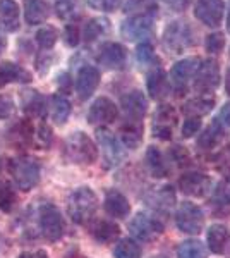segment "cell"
<instances>
[{"mask_svg": "<svg viewBox=\"0 0 230 258\" xmlns=\"http://www.w3.org/2000/svg\"><path fill=\"white\" fill-rule=\"evenodd\" d=\"M153 18H155V9H149L143 12V14L132 16L131 19H127L120 28L124 38L127 40H137V38H146L151 31L153 26Z\"/></svg>", "mask_w": 230, "mask_h": 258, "instance_id": "cell-11", "label": "cell"}, {"mask_svg": "<svg viewBox=\"0 0 230 258\" xmlns=\"http://www.w3.org/2000/svg\"><path fill=\"white\" fill-rule=\"evenodd\" d=\"M91 234L98 241L100 244H108L115 241L120 234V229L112 220H98L93 227H91Z\"/></svg>", "mask_w": 230, "mask_h": 258, "instance_id": "cell-30", "label": "cell"}, {"mask_svg": "<svg viewBox=\"0 0 230 258\" xmlns=\"http://www.w3.org/2000/svg\"><path fill=\"white\" fill-rule=\"evenodd\" d=\"M33 138L36 140V147L47 150V148H50V145H52V140H53L52 129H50L45 122H41L40 127H38V131H36V135L33 136Z\"/></svg>", "mask_w": 230, "mask_h": 258, "instance_id": "cell-40", "label": "cell"}, {"mask_svg": "<svg viewBox=\"0 0 230 258\" xmlns=\"http://www.w3.org/2000/svg\"><path fill=\"white\" fill-rule=\"evenodd\" d=\"M227 30L230 33V7H228V14H227Z\"/></svg>", "mask_w": 230, "mask_h": 258, "instance_id": "cell-55", "label": "cell"}, {"mask_svg": "<svg viewBox=\"0 0 230 258\" xmlns=\"http://www.w3.org/2000/svg\"><path fill=\"white\" fill-rule=\"evenodd\" d=\"M14 114V102L9 97L0 95V119H7Z\"/></svg>", "mask_w": 230, "mask_h": 258, "instance_id": "cell-45", "label": "cell"}, {"mask_svg": "<svg viewBox=\"0 0 230 258\" xmlns=\"http://www.w3.org/2000/svg\"><path fill=\"white\" fill-rule=\"evenodd\" d=\"M146 88H148L149 97L155 100H160L163 97H167V93L170 91V81H169V78H167L165 71L162 68H155L151 73L148 74Z\"/></svg>", "mask_w": 230, "mask_h": 258, "instance_id": "cell-25", "label": "cell"}, {"mask_svg": "<svg viewBox=\"0 0 230 258\" xmlns=\"http://www.w3.org/2000/svg\"><path fill=\"white\" fill-rule=\"evenodd\" d=\"M174 202H175V195L170 186H163L155 193V198H153V203H155V209L158 210H169L174 207Z\"/></svg>", "mask_w": 230, "mask_h": 258, "instance_id": "cell-36", "label": "cell"}, {"mask_svg": "<svg viewBox=\"0 0 230 258\" xmlns=\"http://www.w3.org/2000/svg\"><path fill=\"white\" fill-rule=\"evenodd\" d=\"M177 124V112L172 105H162L155 112L153 117V135L160 140L172 138L174 127Z\"/></svg>", "mask_w": 230, "mask_h": 258, "instance_id": "cell-14", "label": "cell"}, {"mask_svg": "<svg viewBox=\"0 0 230 258\" xmlns=\"http://www.w3.org/2000/svg\"><path fill=\"white\" fill-rule=\"evenodd\" d=\"M120 138H122V143L127 148H137L141 145V141H143V124L134 122V120H127L120 127Z\"/></svg>", "mask_w": 230, "mask_h": 258, "instance_id": "cell-31", "label": "cell"}, {"mask_svg": "<svg viewBox=\"0 0 230 258\" xmlns=\"http://www.w3.org/2000/svg\"><path fill=\"white\" fill-rule=\"evenodd\" d=\"M96 59L107 69H122L125 66V60H127V50H125L124 45L110 41V43H105L100 48Z\"/></svg>", "mask_w": 230, "mask_h": 258, "instance_id": "cell-19", "label": "cell"}, {"mask_svg": "<svg viewBox=\"0 0 230 258\" xmlns=\"http://www.w3.org/2000/svg\"><path fill=\"white\" fill-rule=\"evenodd\" d=\"M19 4L16 0H0V30L14 33L19 30Z\"/></svg>", "mask_w": 230, "mask_h": 258, "instance_id": "cell-21", "label": "cell"}, {"mask_svg": "<svg viewBox=\"0 0 230 258\" xmlns=\"http://www.w3.org/2000/svg\"><path fill=\"white\" fill-rule=\"evenodd\" d=\"M230 133V103H225L215 115L213 122L201 133L198 138V147L201 150H211L218 147Z\"/></svg>", "mask_w": 230, "mask_h": 258, "instance_id": "cell-4", "label": "cell"}, {"mask_svg": "<svg viewBox=\"0 0 230 258\" xmlns=\"http://www.w3.org/2000/svg\"><path fill=\"white\" fill-rule=\"evenodd\" d=\"M31 78V73L16 62L6 60L0 64V88L11 85V83H29Z\"/></svg>", "mask_w": 230, "mask_h": 258, "instance_id": "cell-22", "label": "cell"}, {"mask_svg": "<svg viewBox=\"0 0 230 258\" xmlns=\"http://www.w3.org/2000/svg\"><path fill=\"white\" fill-rule=\"evenodd\" d=\"M225 91H227V95L230 97V69L225 74Z\"/></svg>", "mask_w": 230, "mask_h": 258, "instance_id": "cell-52", "label": "cell"}, {"mask_svg": "<svg viewBox=\"0 0 230 258\" xmlns=\"http://www.w3.org/2000/svg\"><path fill=\"white\" fill-rule=\"evenodd\" d=\"M96 209H98V198H96V193L91 188L83 186V188H78L70 193L67 212L74 224H79V226L88 224L96 214Z\"/></svg>", "mask_w": 230, "mask_h": 258, "instance_id": "cell-2", "label": "cell"}, {"mask_svg": "<svg viewBox=\"0 0 230 258\" xmlns=\"http://www.w3.org/2000/svg\"><path fill=\"white\" fill-rule=\"evenodd\" d=\"M120 103H122V109L127 115V120H134V122H141V119L144 117L146 110H148V100L143 95V91L139 90L125 93Z\"/></svg>", "mask_w": 230, "mask_h": 258, "instance_id": "cell-18", "label": "cell"}, {"mask_svg": "<svg viewBox=\"0 0 230 258\" xmlns=\"http://www.w3.org/2000/svg\"><path fill=\"white\" fill-rule=\"evenodd\" d=\"M119 117V109L110 98L100 97L93 102L88 112V122L98 126V124H112Z\"/></svg>", "mask_w": 230, "mask_h": 258, "instance_id": "cell-13", "label": "cell"}, {"mask_svg": "<svg viewBox=\"0 0 230 258\" xmlns=\"http://www.w3.org/2000/svg\"><path fill=\"white\" fill-rule=\"evenodd\" d=\"M136 57H137V60H139L141 64H149V62L155 59V52H153L151 43H148V41H143L141 45H137Z\"/></svg>", "mask_w": 230, "mask_h": 258, "instance_id": "cell-42", "label": "cell"}, {"mask_svg": "<svg viewBox=\"0 0 230 258\" xmlns=\"http://www.w3.org/2000/svg\"><path fill=\"white\" fill-rule=\"evenodd\" d=\"M108 28V21L103 18H95L90 19L85 26V40L86 41H95L96 38L103 35Z\"/></svg>", "mask_w": 230, "mask_h": 258, "instance_id": "cell-35", "label": "cell"}, {"mask_svg": "<svg viewBox=\"0 0 230 258\" xmlns=\"http://www.w3.org/2000/svg\"><path fill=\"white\" fill-rule=\"evenodd\" d=\"M204 47H206V52H210V53H220L221 50H223V47H225L223 35H221V33H213V35H208Z\"/></svg>", "mask_w": 230, "mask_h": 258, "instance_id": "cell-41", "label": "cell"}, {"mask_svg": "<svg viewBox=\"0 0 230 258\" xmlns=\"http://www.w3.org/2000/svg\"><path fill=\"white\" fill-rule=\"evenodd\" d=\"M198 66H199V60L194 59V57L179 60L172 68V73H170V83H172L174 88L177 91L186 90L187 83H189L191 78L194 76Z\"/></svg>", "mask_w": 230, "mask_h": 258, "instance_id": "cell-20", "label": "cell"}, {"mask_svg": "<svg viewBox=\"0 0 230 258\" xmlns=\"http://www.w3.org/2000/svg\"><path fill=\"white\" fill-rule=\"evenodd\" d=\"M96 140H98V145L103 152V165H105V169H112L115 165H119L124 157V152L115 136L107 129H98L96 131Z\"/></svg>", "mask_w": 230, "mask_h": 258, "instance_id": "cell-10", "label": "cell"}, {"mask_svg": "<svg viewBox=\"0 0 230 258\" xmlns=\"http://www.w3.org/2000/svg\"><path fill=\"white\" fill-rule=\"evenodd\" d=\"M225 14L223 0H196L194 16L204 26L216 28L221 23Z\"/></svg>", "mask_w": 230, "mask_h": 258, "instance_id": "cell-12", "label": "cell"}, {"mask_svg": "<svg viewBox=\"0 0 230 258\" xmlns=\"http://www.w3.org/2000/svg\"><path fill=\"white\" fill-rule=\"evenodd\" d=\"M9 172L21 191H31L40 181V165L29 157H16L9 160Z\"/></svg>", "mask_w": 230, "mask_h": 258, "instance_id": "cell-3", "label": "cell"}, {"mask_svg": "<svg viewBox=\"0 0 230 258\" xmlns=\"http://www.w3.org/2000/svg\"><path fill=\"white\" fill-rule=\"evenodd\" d=\"M64 38H65V43L69 47H78L79 43V38H81V33H79V26L76 23H69L64 30Z\"/></svg>", "mask_w": 230, "mask_h": 258, "instance_id": "cell-44", "label": "cell"}, {"mask_svg": "<svg viewBox=\"0 0 230 258\" xmlns=\"http://www.w3.org/2000/svg\"><path fill=\"white\" fill-rule=\"evenodd\" d=\"M100 85V71L95 66H83L76 78V93L81 100H88Z\"/></svg>", "mask_w": 230, "mask_h": 258, "instance_id": "cell-16", "label": "cell"}, {"mask_svg": "<svg viewBox=\"0 0 230 258\" xmlns=\"http://www.w3.org/2000/svg\"><path fill=\"white\" fill-rule=\"evenodd\" d=\"M6 47H7V40H6V36H4L2 33H0V53H2L4 50H6Z\"/></svg>", "mask_w": 230, "mask_h": 258, "instance_id": "cell-53", "label": "cell"}, {"mask_svg": "<svg viewBox=\"0 0 230 258\" xmlns=\"http://www.w3.org/2000/svg\"><path fill=\"white\" fill-rule=\"evenodd\" d=\"M179 188L184 195L201 198L211 189V179L203 172H186L179 179Z\"/></svg>", "mask_w": 230, "mask_h": 258, "instance_id": "cell-15", "label": "cell"}, {"mask_svg": "<svg viewBox=\"0 0 230 258\" xmlns=\"http://www.w3.org/2000/svg\"><path fill=\"white\" fill-rule=\"evenodd\" d=\"M21 103H23V110L29 115H36L41 119L47 115V100L36 90L21 91Z\"/></svg>", "mask_w": 230, "mask_h": 258, "instance_id": "cell-24", "label": "cell"}, {"mask_svg": "<svg viewBox=\"0 0 230 258\" xmlns=\"http://www.w3.org/2000/svg\"><path fill=\"white\" fill-rule=\"evenodd\" d=\"M213 105H215V98H213V97H204V95H201V97H198V98L187 100V102L182 105V114L187 115V117L201 119L203 115L210 114L211 109H213Z\"/></svg>", "mask_w": 230, "mask_h": 258, "instance_id": "cell-29", "label": "cell"}, {"mask_svg": "<svg viewBox=\"0 0 230 258\" xmlns=\"http://www.w3.org/2000/svg\"><path fill=\"white\" fill-rule=\"evenodd\" d=\"M55 9H57L58 18L65 19L74 14V4H72V0H60V2L57 4Z\"/></svg>", "mask_w": 230, "mask_h": 258, "instance_id": "cell-46", "label": "cell"}, {"mask_svg": "<svg viewBox=\"0 0 230 258\" xmlns=\"http://www.w3.org/2000/svg\"><path fill=\"white\" fill-rule=\"evenodd\" d=\"M199 129H201V119L187 117L184 120V126H182V136L184 138H192L194 135H198Z\"/></svg>", "mask_w": 230, "mask_h": 258, "instance_id": "cell-43", "label": "cell"}, {"mask_svg": "<svg viewBox=\"0 0 230 258\" xmlns=\"http://www.w3.org/2000/svg\"><path fill=\"white\" fill-rule=\"evenodd\" d=\"M67 258H90V256L83 255V253H79V251H72V253H69Z\"/></svg>", "mask_w": 230, "mask_h": 258, "instance_id": "cell-54", "label": "cell"}, {"mask_svg": "<svg viewBox=\"0 0 230 258\" xmlns=\"http://www.w3.org/2000/svg\"><path fill=\"white\" fill-rule=\"evenodd\" d=\"M18 258H48V253L45 249H38V251H24L21 253Z\"/></svg>", "mask_w": 230, "mask_h": 258, "instance_id": "cell-51", "label": "cell"}, {"mask_svg": "<svg viewBox=\"0 0 230 258\" xmlns=\"http://www.w3.org/2000/svg\"><path fill=\"white\" fill-rule=\"evenodd\" d=\"M16 205V193L9 182H0V210L9 212Z\"/></svg>", "mask_w": 230, "mask_h": 258, "instance_id": "cell-37", "label": "cell"}, {"mask_svg": "<svg viewBox=\"0 0 230 258\" xmlns=\"http://www.w3.org/2000/svg\"><path fill=\"white\" fill-rule=\"evenodd\" d=\"M38 224L41 229V234L48 241H58L64 236L65 224L64 217L58 212V209L52 203H43L38 212Z\"/></svg>", "mask_w": 230, "mask_h": 258, "instance_id": "cell-5", "label": "cell"}, {"mask_svg": "<svg viewBox=\"0 0 230 258\" xmlns=\"http://www.w3.org/2000/svg\"><path fill=\"white\" fill-rule=\"evenodd\" d=\"M115 258H141V246L134 239H120L114 249Z\"/></svg>", "mask_w": 230, "mask_h": 258, "instance_id": "cell-34", "label": "cell"}, {"mask_svg": "<svg viewBox=\"0 0 230 258\" xmlns=\"http://www.w3.org/2000/svg\"><path fill=\"white\" fill-rule=\"evenodd\" d=\"M151 258H167L165 255H155V256H151Z\"/></svg>", "mask_w": 230, "mask_h": 258, "instance_id": "cell-56", "label": "cell"}, {"mask_svg": "<svg viewBox=\"0 0 230 258\" xmlns=\"http://www.w3.org/2000/svg\"><path fill=\"white\" fill-rule=\"evenodd\" d=\"M177 258H206V248L198 239L182 241L177 246Z\"/></svg>", "mask_w": 230, "mask_h": 258, "instance_id": "cell-33", "label": "cell"}, {"mask_svg": "<svg viewBox=\"0 0 230 258\" xmlns=\"http://www.w3.org/2000/svg\"><path fill=\"white\" fill-rule=\"evenodd\" d=\"M148 4V0H127L124 6V12L131 11H143V7Z\"/></svg>", "mask_w": 230, "mask_h": 258, "instance_id": "cell-50", "label": "cell"}, {"mask_svg": "<svg viewBox=\"0 0 230 258\" xmlns=\"http://www.w3.org/2000/svg\"><path fill=\"white\" fill-rule=\"evenodd\" d=\"M208 248L220 256H230V229L223 224H213L206 234Z\"/></svg>", "mask_w": 230, "mask_h": 258, "instance_id": "cell-17", "label": "cell"}, {"mask_svg": "<svg viewBox=\"0 0 230 258\" xmlns=\"http://www.w3.org/2000/svg\"><path fill=\"white\" fill-rule=\"evenodd\" d=\"M117 2L119 0H88V4H90L93 9H98V11H105V12H110L115 9Z\"/></svg>", "mask_w": 230, "mask_h": 258, "instance_id": "cell-47", "label": "cell"}, {"mask_svg": "<svg viewBox=\"0 0 230 258\" xmlns=\"http://www.w3.org/2000/svg\"><path fill=\"white\" fill-rule=\"evenodd\" d=\"M57 40H58L57 31L53 30V28H50V26H43L41 30L36 31V43H38L40 47L45 48V50L52 48L53 45L57 43Z\"/></svg>", "mask_w": 230, "mask_h": 258, "instance_id": "cell-38", "label": "cell"}, {"mask_svg": "<svg viewBox=\"0 0 230 258\" xmlns=\"http://www.w3.org/2000/svg\"><path fill=\"white\" fill-rule=\"evenodd\" d=\"M50 16V6L47 0H24V19L29 26H38Z\"/></svg>", "mask_w": 230, "mask_h": 258, "instance_id": "cell-27", "label": "cell"}, {"mask_svg": "<svg viewBox=\"0 0 230 258\" xmlns=\"http://www.w3.org/2000/svg\"><path fill=\"white\" fill-rule=\"evenodd\" d=\"M33 136H35V131H33V124L29 122L28 119H23L19 122H16L14 126L9 129V135H7V140L12 147L18 148H26L31 145Z\"/></svg>", "mask_w": 230, "mask_h": 258, "instance_id": "cell-26", "label": "cell"}, {"mask_svg": "<svg viewBox=\"0 0 230 258\" xmlns=\"http://www.w3.org/2000/svg\"><path fill=\"white\" fill-rule=\"evenodd\" d=\"M194 88L199 93H211L220 83V68L215 60L199 62L194 73Z\"/></svg>", "mask_w": 230, "mask_h": 258, "instance_id": "cell-9", "label": "cell"}, {"mask_svg": "<svg viewBox=\"0 0 230 258\" xmlns=\"http://www.w3.org/2000/svg\"><path fill=\"white\" fill-rule=\"evenodd\" d=\"M146 165H148L151 176L158 179L167 177L170 172L169 160L157 147H148V150H146Z\"/></svg>", "mask_w": 230, "mask_h": 258, "instance_id": "cell-28", "label": "cell"}, {"mask_svg": "<svg viewBox=\"0 0 230 258\" xmlns=\"http://www.w3.org/2000/svg\"><path fill=\"white\" fill-rule=\"evenodd\" d=\"M64 159L70 164L91 165L98 159V148L86 133L76 131L64 141Z\"/></svg>", "mask_w": 230, "mask_h": 258, "instance_id": "cell-1", "label": "cell"}, {"mask_svg": "<svg viewBox=\"0 0 230 258\" xmlns=\"http://www.w3.org/2000/svg\"><path fill=\"white\" fill-rule=\"evenodd\" d=\"M172 159L175 162H179V164H187V162H189V153H187L186 148H182V147H174Z\"/></svg>", "mask_w": 230, "mask_h": 258, "instance_id": "cell-49", "label": "cell"}, {"mask_svg": "<svg viewBox=\"0 0 230 258\" xmlns=\"http://www.w3.org/2000/svg\"><path fill=\"white\" fill-rule=\"evenodd\" d=\"M163 40H165L167 48L174 50L175 53H181L184 48L192 45V30L184 21H174L165 28Z\"/></svg>", "mask_w": 230, "mask_h": 258, "instance_id": "cell-8", "label": "cell"}, {"mask_svg": "<svg viewBox=\"0 0 230 258\" xmlns=\"http://www.w3.org/2000/svg\"><path fill=\"white\" fill-rule=\"evenodd\" d=\"M70 110H72V105L64 95L60 93H55L52 98V115H53V120L58 126L65 124V120L69 119L70 115Z\"/></svg>", "mask_w": 230, "mask_h": 258, "instance_id": "cell-32", "label": "cell"}, {"mask_svg": "<svg viewBox=\"0 0 230 258\" xmlns=\"http://www.w3.org/2000/svg\"><path fill=\"white\" fill-rule=\"evenodd\" d=\"M175 224L186 234H199L204 227V214L196 203L182 202L175 214Z\"/></svg>", "mask_w": 230, "mask_h": 258, "instance_id": "cell-6", "label": "cell"}, {"mask_svg": "<svg viewBox=\"0 0 230 258\" xmlns=\"http://www.w3.org/2000/svg\"><path fill=\"white\" fill-rule=\"evenodd\" d=\"M215 200L220 205H230V174L218 182L215 189Z\"/></svg>", "mask_w": 230, "mask_h": 258, "instance_id": "cell-39", "label": "cell"}, {"mask_svg": "<svg viewBox=\"0 0 230 258\" xmlns=\"http://www.w3.org/2000/svg\"><path fill=\"white\" fill-rule=\"evenodd\" d=\"M129 231L134 236L137 241H143V243H148V241L157 239L158 236L163 232V224L158 219L151 217L148 214H139L136 217H132V220L129 222Z\"/></svg>", "mask_w": 230, "mask_h": 258, "instance_id": "cell-7", "label": "cell"}, {"mask_svg": "<svg viewBox=\"0 0 230 258\" xmlns=\"http://www.w3.org/2000/svg\"><path fill=\"white\" fill-rule=\"evenodd\" d=\"M218 164H216V167H218L220 170H230V145L227 148H223L221 152L216 155L215 159Z\"/></svg>", "mask_w": 230, "mask_h": 258, "instance_id": "cell-48", "label": "cell"}, {"mask_svg": "<svg viewBox=\"0 0 230 258\" xmlns=\"http://www.w3.org/2000/svg\"><path fill=\"white\" fill-rule=\"evenodd\" d=\"M105 210L110 217L115 219H125L131 212V205H129V200L124 197L120 191L117 189H108L105 193Z\"/></svg>", "mask_w": 230, "mask_h": 258, "instance_id": "cell-23", "label": "cell"}]
</instances>
